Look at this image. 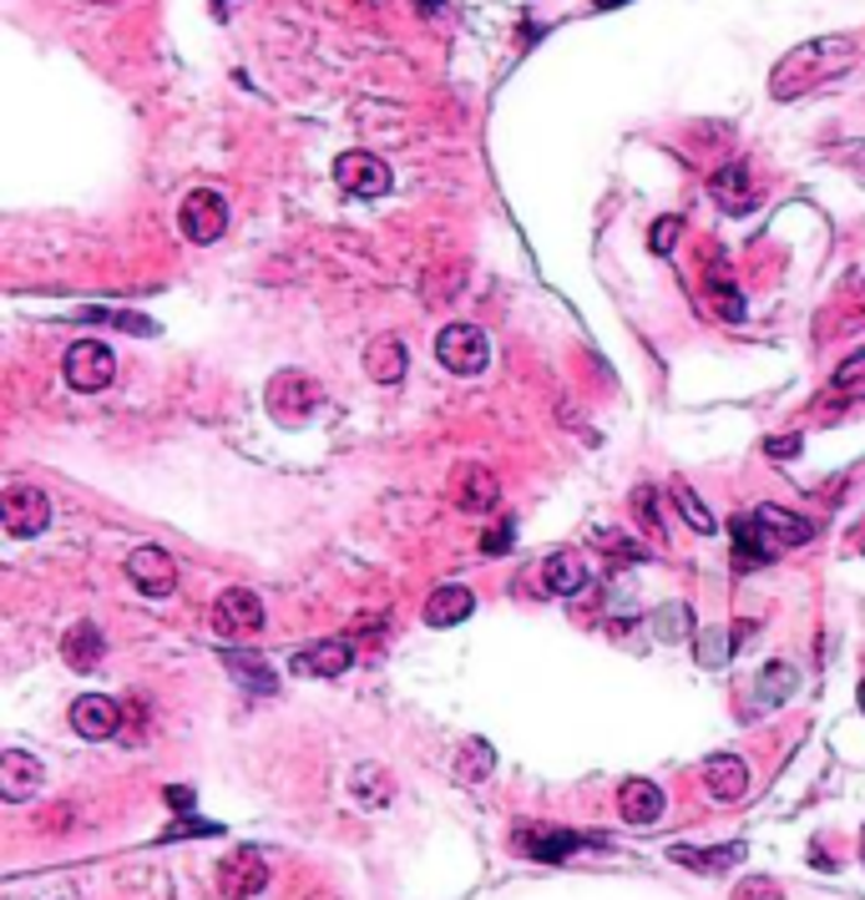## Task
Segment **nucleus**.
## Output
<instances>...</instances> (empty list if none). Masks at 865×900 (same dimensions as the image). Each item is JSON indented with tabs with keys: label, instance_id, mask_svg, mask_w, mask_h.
Segmentation results:
<instances>
[{
	"label": "nucleus",
	"instance_id": "f257e3e1",
	"mask_svg": "<svg viewBox=\"0 0 865 900\" xmlns=\"http://www.w3.org/2000/svg\"><path fill=\"white\" fill-rule=\"evenodd\" d=\"M855 41L851 36H815L805 46H795L789 56H779V66L770 71V96L774 102H795V96L826 87V81L845 77L855 66Z\"/></svg>",
	"mask_w": 865,
	"mask_h": 900
},
{
	"label": "nucleus",
	"instance_id": "f03ea898",
	"mask_svg": "<svg viewBox=\"0 0 865 900\" xmlns=\"http://www.w3.org/2000/svg\"><path fill=\"white\" fill-rule=\"evenodd\" d=\"M435 360L451 369V375H481L491 365V340H486L476 324H446L435 334Z\"/></svg>",
	"mask_w": 865,
	"mask_h": 900
},
{
	"label": "nucleus",
	"instance_id": "7ed1b4c3",
	"mask_svg": "<svg viewBox=\"0 0 865 900\" xmlns=\"http://www.w3.org/2000/svg\"><path fill=\"white\" fill-rule=\"evenodd\" d=\"M178 228H183L187 243H218L228 228V203L224 193H213V187H197V193L183 197V208H178Z\"/></svg>",
	"mask_w": 865,
	"mask_h": 900
},
{
	"label": "nucleus",
	"instance_id": "20e7f679",
	"mask_svg": "<svg viewBox=\"0 0 865 900\" xmlns=\"http://www.w3.org/2000/svg\"><path fill=\"white\" fill-rule=\"evenodd\" d=\"M315 405H319V385L309 375H299V369L274 375V385H269V415L278 425H304V420L315 415Z\"/></svg>",
	"mask_w": 865,
	"mask_h": 900
},
{
	"label": "nucleus",
	"instance_id": "39448f33",
	"mask_svg": "<svg viewBox=\"0 0 865 900\" xmlns=\"http://www.w3.org/2000/svg\"><path fill=\"white\" fill-rule=\"evenodd\" d=\"M117 379V360H112V350L96 340H81L66 350V385L81 395H92V390H106Z\"/></svg>",
	"mask_w": 865,
	"mask_h": 900
},
{
	"label": "nucleus",
	"instance_id": "423d86ee",
	"mask_svg": "<svg viewBox=\"0 0 865 900\" xmlns=\"http://www.w3.org/2000/svg\"><path fill=\"white\" fill-rule=\"evenodd\" d=\"M334 183H340L350 197H385L395 178H390V168H385V157H375V152H340V157H334Z\"/></svg>",
	"mask_w": 865,
	"mask_h": 900
},
{
	"label": "nucleus",
	"instance_id": "0eeeda50",
	"mask_svg": "<svg viewBox=\"0 0 865 900\" xmlns=\"http://www.w3.org/2000/svg\"><path fill=\"white\" fill-rule=\"evenodd\" d=\"M263 627V602H259V592H249V588H228L224 597L213 602V633L218 638H253Z\"/></svg>",
	"mask_w": 865,
	"mask_h": 900
},
{
	"label": "nucleus",
	"instance_id": "6e6552de",
	"mask_svg": "<svg viewBox=\"0 0 865 900\" xmlns=\"http://www.w3.org/2000/svg\"><path fill=\"white\" fill-rule=\"evenodd\" d=\"M0 516H5V532L11 536H36L52 526V501H46L41 486L15 481L11 491H5V501H0Z\"/></svg>",
	"mask_w": 865,
	"mask_h": 900
},
{
	"label": "nucleus",
	"instance_id": "1a4fd4ad",
	"mask_svg": "<svg viewBox=\"0 0 865 900\" xmlns=\"http://www.w3.org/2000/svg\"><path fill=\"white\" fill-rule=\"evenodd\" d=\"M263 886H269V861H263L253 845H243V850H234V855L218 861V890H224L228 900H249V896H259Z\"/></svg>",
	"mask_w": 865,
	"mask_h": 900
},
{
	"label": "nucleus",
	"instance_id": "9d476101",
	"mask_svg": "<svg viewBox=\"0 0 865 900\" xmlns=\"http://www.w3.org/2000/svg\"><path fill=\"white\" fill-rule=\"evenodd\" d=\"M127 577H132V588L147 592V597H168L178 588V561L162 547H137L127 557Z\"/></svg>",
	"mask_w": 865,
	"mask_h": 900
},
{
	"label": "nucleus",
	"instance_id": "9b49d317",
	"mask_svg": "<svg viewBox=\"0 0 865 900\" xmlns=\"http://www.w3.org/2000/svg\"><path fill=\"white\" fill-rule=\"evenodd\" d=\"M512 845L522 850V855H532V861L557 865V861H567V855H577L588 840L572 835V830H551V824H516Z\"/></svg>",
	"mask_w": 865,
	"mask_h": 900
},
{
	"label": "nucleus",
	"instance_id": "f8f14e48",
	"mask_svg": "<svg viewBox=\"0 0 865 900\" xmlns=\"http://www.w3.org/2000/svg\"><path fill=\"white\" fill-rule=\"evenodd\" d=\"M729 536H735V572H760V567H770L774 561V542L764 536L760 516L754 511H744V516H729Z\"/></svg>",
	"mask_w": 865,
	"mask_h": 900
},
{
	"label": "nucleus",
	"instance_id": "ddd939ff",
	"mask_svg": "<svg viewBox=\"0 0 865 900\" xmlns=\"http://www.w3.org/2000/svg\"><path fill=\"white\" fill-rule=\"evenodd\" d=\"M708 193H714V203H719L724 213H749L754 203H760V187H754V178H749V162H724L714 178H708Z\"/></svg>",
	"mask_w": 865,
	"mask_h": 900
},
{
	"label": "nucleus",
	"instance_id": "4468645a",
	"mask_svg": "<svg viewBox=\"0 0 865 900\" xmlns=\"http://www.w3.org/2000/svg\"><path fill=\"white\" fill-rule=\"evenodd\" d=\"M451 497H456L460 511H476V516H486V511L497 506L501 486H497V476H491L486 466L466 460V466H456V476H451Z\"/></svg>",
	"mask_w": 865,
	"mask_h": 900
},
{
	"label": "nucleus",
	"instance_id": "2eb2a0df",
	"mask_svg": "<svg viewBox=\"0 0 865 900\" xmlns=\"http://www.w3.org/2000/svg\"><path fill=\"white\" fill-rule=\"evenodd\" d=\"M71 729L81 739H112L122 729V708L117 698H106V693H81L77 704H71Z\"/></svg>",
	"mask_w": 865,
	"mask_h": 900
},
{
	"label": "nucleus",
	"instance_id": "dca6fc26",
	"mask_svg": "<svg viewBox=\"0 0 865 900\" xmlns=\"http://www.w3.org/2000/svg\"><path fill=\"white\" fill-rule=\"evenodd\" d=\"M704 789L719 799V805H735V799H744V789H749L744 759H739V754H708V759H704Z\"/></svg>",
	"mask_w": 865,
	"mask_h": 900
},
{
	"label": "nucleus",
	"instance_id": "f3484780",
	"mask_svg": "<svg viewBox=\"0 0 865 900\" xmlns=\"http://www.w3.org/2000/svg\"><path fill=\"white\" fill-rule=\"evenodd\" d=\"M354 663V648L344 638H329V642H315V648H304L299 658H294V673H309V679H340V673H350Z\"/></svg>",
	"mask_w": 865,
	"mask_h": 900
},
{
	"label": "nucleus",
	"instance_id": "a211bd4d",
	"mask_svg": "<svg viewBox=\"0 0 865 900\" xmlns=\"http://www.w3.org/2000/svg\"><path fill=\"white\" fill-rule=\"evenodd\" d=\"M617 814L628 824H658V814H663V789H658L653 779H628L623 789H617Z\"/></svg>",
	"mask_w": 865,
	"mask_h": 900
},
{
	"label": "nucleus",
	"instance_id": "6ab92c4d",
	"mask_svg": "<svg viewBox=\"0 0 865 900\" xmlns=\"http://www.w3.org/2000/svg\"><path fill=\"white\" fill-rule=\"evenodd\" d=\"M406 365H410V350H406V340H395V334H385V340H375L365 350V369L375 385H400V379H406Z\"/></svg>",
	"mask_w": 865,
	"mask_h": 900
},
{
	"label": "nucleus",
	"instance_id": "aec40b11",
	"mask_svg": "<svg viewBox=\"0 0 865 900\" xmlns=\"http://www.w3.org/2000/svg\"><path fill=\"white\" fill-rule=\"evenodd\" d=\"M36 789H41V764L31 754H21V749H11V754L0 759V795L11 799V805H21Z\"/></svg>",
	"mask_w": 865,
	"mask_h": 900
},
{
	"label": "nucleus",
	"instance_id": "412c9836",
	"mask_svg": "<svg viewBox=\"0 0 865 900\" xmlns=\"http://www.w3.org/2000/svg\"><path fill=\"white\" fill-rule=\"evenodd\" d=\"M102 652H106V642H102V627L96 623H77V627H66V638H61V658L77 673H96V663H102Z\"/></svg>",
	"mask_w": 865,
	"mask_h": 900
},
{
	"label": "nucleus",
	"instance_id": "4be33fe9",
	"mask_svg": "<svg viewBox=\"0 0 865 900\" xmlns=\"http://www.w3.org/2000/svg\"><path fill=\"white\" fill-rule=\"evenodd\" d=\"M754 516H760L764 536H770L774 547H805V542H815V522H805V516H795L785 506H760Z\"/></svg>",
	"mask_w": 865,
	"mask_h": 900
},
{
	"label": "nucleus",
	"instance_id": "5701e85b",
	"mask_svg": "<svg viewBox=\"0 0 865 900\" xmlns=\"http://www.w3.org/2000/svg\"><path fill=\"white\" fill-rule=\"evenodd\" d=\"M476 613V597L466 588H435L431 602H425V623L431 627H456Z\"/></svg>",
	"mask_w": 865,
	"mask_h": 900
},
{
	"label": "nucleus",
	"instance_id": "b1692460",
	"mask_svg": "<svg viewBox=\"0 0 865 900\" xmlns=\"http://www.w3.org/2000/svg\"><path fill=\"white\" fill-rule=\"evenodd\" d=\"M673 861L688 865V870H704V875H724L729 865L744 861V845H714V850H688V845H673Z\"/></svg>",
	"mask_w": 865,
	"mask_h": 900
},
{
	"label": "nucleus",
	"instance_id": "393cba45",
	"mask_svg": "<svg viewBox=\"0 0 865 900\" xmlns=\"http://www.w3.org/2000/svg\"><path fill=\"white\" fill-rule=\"evenodd\" d=\"M542 582H547L551 597H572V592H582V582H588V567L577 557H567V551H557V557H547V567H542Z\"/></svg>",
	"mask_w": 865,
	"mask_h": 900
},
{
	"label": "nucleus",
	"instance_id": "a878e982",
	"mask_svg": "<svg viewBox=\"0 0 865 900\" xmlns=\"http://www.w3.org/2000/svg\"><path fill=\"white\" fill-rule=\"evenodd\" d=\"M754 627L749 623H739V627H714V633H704V642H698V663L704 668H719V663H729L739 652V638H749Z\"/></svg>",
	"mask_w": 865,
	"mask_h": 900
},
{
	"label": "nucleus",
	"instance_id": "bb28decb",
	"mask_svg": "<svg viewBox=\"0 0 865 900\" xmlns=\"http://www.w3.org/2000/svg\"><path fill=\"white\" fill-rule=\"evenodd\" d=\"M669 497H673V506H679V516H683V522H688V526H694L698 536H714V532H719V522H714V511H708L704 501H698V491H694V486H688V481H673V491H669Z\"/></svg>",
	"mask_w": 865,
	"mask_h": 900
},
{
	"label": "nucleus",
	"instance_id": "cd10ccee",
	"mask_svg": "<svg viewBox=\"0 0 865 900\" xmlns=\"http://www.w3.org/2000/svg\"><path fill=\"white\" fill-rule=\"evenodd\" d=\"M224 663L234 668L238 679H249V688H253V693H274V688H278L274 668L263 663L259 652H234V648H228V652H224Z\"/></svg>",
	"mask_w": 865,
	"mask_h": 900
},
{
	"label": "nucleus",
	"instance_id": "c85d7f7f",
	"mask_svg": "<svg viewBox=\"0 0 865 900\" xmlns=\"http://www.w3.org/2000/svg\"><path fill=\"white\" fill-rule=\"evenodd\" d=\"M350 789H354V799H360V805H365V809L390 805V774H385L380 764H365V770H354Z\"/></svg>",
	"mask_w": 865,
	"mask_h": 900
},
{
	"label": "nucleus",
	"instance_id": "c756f323",
	"mask_svg": "<svg viewBox=\"0 0 865 900\" xmlns=\"http://www.w3.org/2000/svg\"><path fill=\"white\" fill-rule=\"evenodd\" d=\"M491 764H497V749L486 744V739H466V744H460V754H456V774H460L466 784L486 779V774H491Z\"/></svg>",
	"mask_w": 865,
	"mask_h": 900
},
{
	"label": "nucleus",
	"instance_id": "7c9ffc66",
	"mask_svg": "<svg viewBox=\"0 0 865 900\" xmlns=\"http://www.w3.org/2000/svg\"><path fill=\"white\" fill-rule=\"evenodd\" d=\"M795 683H800V673H795L789 663H770V668L760 673V704L779 708L789 693H795Z\"/></svg>",
	"mask_w": 865,
	"mask_h": 900
},
{
	"label": "nucleus",
	"instance_id": "2f4dec72",
	"mask_svg": "<svg viewBox=\"0 0 865 900\" xmlns=\"http://www.w3.org/2000/svg\"><path fill=\"white\" fill-rule=\"evenodd\" d=\"M87 324H117V329H132V334H158V324L147 319V314H132V309H81Z\"/></svg>",
	"mask_w": 865,
	"mask_h": 900
},
{
	"label": "nucleus",
	"instance_id": "473e14b6",
	"mask_svg": "<svg viewBox=\"0 0 865 900\" xmlns=\"http://www.w3.org/2000/svg\"><path fill=\"white\" fill-rule=\"evenodd\" d=\"M633 522L642 526V532L653 536V547H663V522H658V497L648 491V486H638L633 491Z\"/></svg>",
	"mask_w": 865,
	"mask_h": 900
},
{
	"label": "nucleus",
	"instance_id": "72a5a7b5",
	"mask_svg": "<svg viewBox=\"0 0 865 900\" xmlns=\"http://www.w3.org/2000/svg\"><path fill=\"white\" fill-rule=\"evenodd\" d=\"M679 238H683V218H679V213H669V218L653 223V233H648V249H653L658 259H669V253L679 249Z\"/></svg>",
	"mask_w": 865,
	"mask_h": 900
},
{
	"label": "nucleus",
	"instance_id": "f704fd0d",
	"mask_svg": "<svg viewBox=\"0 0 865 900\" xmlns=\"http://www.w3.org/2000/svg\"><path fill=\"white\" fill-rule=\"evenodd\" d=\"M708 294H714V314L719 319H729V324H739L744 319V299H739V288L724 278V284H708Z\"/></svg>",
	"mask_w": 865,
	"mask_h": 900
},
{
	"label": "nucleus",
	"instance_id": "c9c22d12",
	"mask_svg": "<svg viewBox=\"0 0 865 900\" xmlns=\"http://www.w3.org/2000/svg\"><path fill=\"white\" fill-rule=\"evenodd\" d=\"M592 542H597V547H607V551H617V561H642V557H648V547H642V542H628L623 532H597Z\"/></svg>",
	"mask_w": 865,
	"mask_h": 900
},
{
	"label": "nucleus",
	"instance_id": "e433bc0d",
	"mask_svg": "<svg viewBox=\"0 0 865 900\" xmlns=\"http://www.w3.org/2000/svg\"><path fill=\"white\" fill-rule=\"evenodd\" d=\"M683 623H688L683 602H669V607H663V613L653 617V633H658L663 642H679V638H683Z\"/></svg>",
	"mask_w": 865,
	"mask_h": 900
},
{
	"label": "nucleus",
	"instance_id": "4c0bfd02",
	"mask_svg": "<svg viewBox=\"0 0 865 900\" xmlns=\"http://www.w3.org/2000/svg\"><path fill=\"white\" fill-rule=\"evenodd\" d=\"M187 835H224V824H213V820H178L172 830H162V845L187 840Z\"/></svg>",
	"mask_w": 865,
	"mask_h": 900
},
{
	"label": "nucleus",
	"instance_id": "58836bf2",
	"mask_svg": "<svg viewBox=\"0 0 865 900\" xmlns=\"http://www.w3.org/2000/svg\"><path fill=\"white\" fill-rule=\"evenodd\" d=\"M512 536H516L512 522H497L491 532H481V551L486 557H501V551H512Z\"/></svg>",
	"mask_w": 865,
	"mask_h": 900
},
{
	"label": "nucleus",
	"instance_id": "ea45409f",
	"mask_svg": "<svg viewBox=\"0 0 865 900\" xmlns=\"http://www.w3.org/2000/svg\"><path fill=\"white\" fill-rule=\"evenodd\" d=\"M735 900H779V890H774V880H744L735 890Z\"/></svg>",
	"mask_w": 865,
	"mask_h": 900
},
{
	"label": "nucleus",
	"instance_id": "a19ab883",
	"mask_svg": "<svg viewBox=\"0 0 865 900\" xmlns=\"http://www.w3.org/2000/svg\"><path fill=\"white\" fill-rule=\"evenodd\" d=\"M774 460H789V456H800V435H774L770 445H764Z\"/></svg>",
	"mask_w": 865,
	"mask_h": 900
},
{
	"label": "nucleus",
	"instance_id": "79ce46f5",
	"mask_svg": "<svg viewBox=\"0 0 865 900\" xmlns=\"http://www.w3.org/2000/svg\"><path fill=\"white\" fill-rule=\"evenodd\" d=\"M168 805L178 809V814H183V809L193 805V789H187V784H172V789H168Z\"/></svg>",
	"mask_w": 865,
	"mask_h": 900
},
{
	"label": "nucleus",
	"instance_id": "37998d69",
	"mask_svg": "<svg viewBox=\"0 0 865 900\" xmlns=\"http://www.w3.org/2000/svg\"><path fill=\"white\" fill-rule=\"evenodd\" d=\"M851 162H855V168L865 172V147H855V152H851Z\"/></svg>",
	"mask_w": 865,
	"mask_h": 900
},
{
	"label": "nucleus",
	"instance_id": "c03bdc74",
	"mask_svg": "<svg viewBox=\"0 0 865 900\" xmlns=\"http://www.w3.org/2000/svg\"><path fill=\"white\" fill-rule=\"evenodd\" d=\"M597 5H603V11H607V5H628V0H597Z\"/></svg>",
	"mask_w": 865,
	"mask_h": 900
},
{
	"label": "nucleus",
	"instance_id": "a18cd8bd",
	"mask_svg": "<svg viewBox=\"0 0 865 900\" xmlns=\"http://www.w3.org/2000/svg\"><path fill=\"white\" fill-rule=\"evenodd\" d=\"M861 708H865V683H861Z\"/></svg>",
	"mask_w": 865,
	"mask_h": 900
},
{
	"label": "nucleus",
	"instance_id": "49530a36",
	"mask_svg": "<svg viewBox=\"0 0 865 900\" xmlns=\"http://www.w3.org/2000/svg\"><path fill=\"white\" fill-rule=\"evenodd\" d=\"M224 5H228V0H218V11H224Z\"/></svg>",
	"mask_w": 865,
	"mask_h": 900
},
{
	"label": "nucleus",
	"instance_id": "de8ad7c7",
	"mask_svg": "<svg viewBox=\"0 0 865 900\" xmlns=\"http://www.w3.org/2000/svg\"><path fill=\"white\" fill-rule=\"evenodd\" d=\"M102 5H117V0H102Z\"/></svg>",
	"mask_w": 865,
	"mask_h": 900
},
{
	"label": "nucleus",
	"instance_id": "09e8293b",
	"mask_svg": "<svg viewBox=\"0 0 865 900\" xmlns=\"http://www.w3.org/2000/svg\"><path fill=\"white\" fill-rule=\"evenodd\" d=\"M861 850H865V845H861Z\"/></svg>",
	"mask_w": 865,
	"mask_h": 900
}]
</instances>
